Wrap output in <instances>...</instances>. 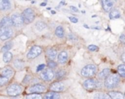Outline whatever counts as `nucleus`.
<instances>
[{"label": "nucleus", "instance_id": "f257e3e1", "mask_svg": "<svg viewBox=\"0 0 125 99\" xmlns=\"http://www.w3.org/2000/svg\"><path fill=\"white\" fill-rule=\"evenodd\" d=\"M120 79L118 75L112 74L108 76L105 81V86L108 89H114L119 84Z\"/></svg>", "mask_w": 125, "mask_h": 99}, {"label": "nucleus", "instance_id": "f03ea898", "mask_svg": "<svg viewBox=\"0 0 125 99\" xmlns=\"http://www.w3.org/2000/svg\"><path fill=\"white\" fill-rule=\"evenodd\" d=\"M97 68L94 65H86L81 70V75L84 77H92L97 73Z\"/></svg>", "mask_w": 125, "mask_h": 99}, {"label": "nucleus", "instance_id": "7ed1b4c3", "mask_svg": "<svg viewBox=\"0 0 125 99\" xmlns=\"http://www.w3.org/2000/svg\"><path fill=\"white\" fill-rule=\"evenodd\" d=\"M21 15L23 17V22L25 24H30V23H31L34 21V17H35L34 11L31 8H27V9L24 10Z\"/></svg>", "mask_w": 125, "mask_h": 99}, {"label": "nucleus", "instance_id": "20e7f679", "mask_svg": "<svg viewBox=\"0 0 125 99\" xmlns=\"http://www.w3.org/2000/svg\"><path fill=\"white\" fill-rule=\"evenodd\" d=\"M22 92V87L18 84H12L7 89V93L10 96H17Z\"/></svg>", "mask_w": 125, "mask_h": 99}, {"label": "nucleus", "instance_id": "39448f33", "mask_svg": "<svg viewBox=\"0 0 125 99\" xmlns=\"http://www.w3.org/2000/svg\"><path fill=\"white\" fill-rule=\"evenodd\" d=\"M41 53H42V49L40 46H32L31 49L29 50L26 57L28 59L31 60V59H34V58L38 57Z\"/></svg>", "mask_w": 125, "mask_h": 99}, {"label": "nucleus", "instance_id": "423d86ee", "mask_svg": "<svg viewBox=\"0 0 125 99\" xmlns=\"http://www.w3.org/2000/svg\"><path fill=\"white\" fill-rule=\"evenodd\" d=\"M83 86H84V87L86 90H94V89H97V87H99V83L95 79H86L84 82Z\"/></svg>", "mask_w": 125, "mask_h": 99}, {"label": "nucleus", "instance_id": "0eeeda50", "mask_svg": "<svg viewBox=\"0 0 125 99\" xmlns=\"http://www.w3.org/2000/svg\"><path fill=\"white\" fill-rule=\"evenodd\" d=\"M12 35V30L7 27L0 28V39L2 40H6L10 38Z\"/></svg>", "mask_w": 125, "mask_h": 99}, {"label": "nucleus", "instance_id": "6e6552de", "mask_svg": "<svg viewBox=\"0 0 125 99\" xmlns=\"http://www.w3.org/2000/svg\"><path fill=\"white\" fill-rule=\"evenodd\" d=\"M10 18L12 21V24L14 26H21L23 23H24L23 17L20 14H13Z\"/></svg>", "mask_w": 125, "mask_h": 99}, {"label": "nucleus", "instance_id": "1a4fd4ad", "mask_svg": "<svg viewBox=\"0 0 125 99\" xmlns=\"http://www.w3.org/2000/svg\"><path fill=\"white\" fill-rule=\"evenodd\" d=\"M29 93H44L45 91V87L43 85H41V84H37V85H34L33 86H31L29 90H28Z\"/></svg>", "mask_w": 125, "mask_h": 99}, {"label": "nucleus", "instance_id": "9d476101", "mask_svg": "<svg viewBox=\"0 0 125 99\" xmlns=\"http://www.w3.org/2000/svg\"><path fill=\"white\" fill-rule=\"evenodd\" d=\"M40 77L45 81H51L54 77V74L52 70L46 69L40 74Z\"/></svg>", "mask_w": 125, "mask_h": 99}, {"label": "nucleus", "instance_id": "9b49d317", "mask_svg": "<svg viewBox=\"0 0 125 99\" xmlns=\"http://www.w3.org/2000/svg\"><path fill=\"white\" fill-rule=\"evenodd\" d=\"M64 88V85L62 82H54L51 85L50 90L53 92H62Z\"/></svg>", "mask_w": 125, "mask_h": 99}, {"label": "nucleus", "instance_id": "f8f14e48", "mask_svg": "<svg viewBox=\"0 0 125 99\" xmlns=\"http://www.w3.org/2000/svg\"><path fill=\"white\" fill-rule=\"evenodd\" d=\"M102 4H103V8L104 9V10L106 12H108L111 10V8L114 6V1H110V0H103L102 1Z\"/></svg>", "mask_w": 125, "mask_h": 99}, {"label": "nucleus", "instance_id": "ddd939ff", "mask_svg": "<svg viewBox=\"0 0 125 99\" xmlns=\"http://www.w3.org/2000/svg\"><path fill=\"white\" fill-rule=\"evenodd\" d=\"M12 25V24L11 18H9V17H4V18H3L2 20L0 22V26L1 27H3V28H4V27L10 28Z\"/></svg>", "mask_w": 125, "mask_h": 99}, {"label": "nucleus", "instance_id": "4468645a", "mask_svg": "<svg viewBox=\"0 0 125 99\" xmlns=\"http://www.w3.org/2000/svg\"><path fill=\"white\" fill-rule=\"evenodd\" d=\"M1 76L5 77L7 79H9V78H10L13 75V71H12V69L11 68L7 67V68H4L1 71Z\"/></svg>", "mask_w": 125, "mask_h": 99}, {"label": "nucleus", "instance_id": "2eb2a0df", "mask_svg": "<svg viewBox=\"0 0 125 99\" xmlns=\"http://www.w3.org/2000/svg\"><path fill=\"white\" fill-rule=\"evenodd\" d=\"M11 8V3L7 0H0V10H7Z\"/></svg>", "mask_w": 125, "mask_h": 99}, {"label": "nucleus", "instance_id": "dca6fc26", "mask_svg": "<svg viewBox=\"0 0 125 99\" xmlns=\"http://www.w3.org/2000/svg\"><path fill=\"white\" fill-rule=\"evenodd\" d=\"M68 58V54L66 51H62L58 56V62L61 64H64L67 62Z\"/></svg>", "mask_w": 125, "mask_h": 99}, {"label": "nucleus", "instance_id": "f3484780", "mask_svg": "<svg viewBox=\"0 0 125 99\" xmlns=\"http://www.w3.org/2000/svg\"><path fill=\"white\" fill-rule=\"evenodd\" d=\"M109 96L111 97V99H125L124 96L119 93V92H116V91H111L108 93Z\"/></svg>", "mask_w": 125, "mask_h": 99}, {"label": "nucleus", "instance_id": "a211bd4d", "mask_svg": "<svg viewBox=\"0 0 125 99\" xmlns=\"http://www.w3.org/2000/svg\"><path fill=\"white\" fill-rule=\"evenodd\" d=\"M46 54L48 57L49 59H51V60H54L57 55V51L56 49H48L46 51Z\"/></svg>", "mask_w": 125, "mask_h": 99}, {"label": "nucleus", "instance_id": "6ab92c4d", "mask_svg": "<svg viewBox=\"0 0 125 99\" xmlns=\"http://www.w3.org/2000/svg\"><path fill=\"white\" fill-rule=\"evenodd\" d=\"M121 16V14L119 12V11L117 9H114L112 10L110 13H109V17L111 19H116V18H119Z\"/></svg>", "mask_w": 125, "mask_h": 99}, {"label": "nucleus", "instance_id": "aec40b11", "mask_svg": "<svg viewBox=\"0 0 125 99\" xmlns=\"http://www.w3.org/2000/svg\"><path fill=\"white\" fill-rule=\"evenodd\" d=\"M45 99H60V96L55 92H49L45 95Z\"/></svg>", "mask_w": 125, "mask_h": 99}, {"label": "nucleus", "instance_id": "412c9836", "mask_svg": "<svg viewBox=\"0 0 125 99\" xmlns=\"http://www.w3.org/2000/svg\"><path fill=\"white\" fill-rule=\"evenodd\" d=\"M55 34L58 37H63L64 35V31L63 27L62 26H57L55 31Z\"/></svg>", "mask_w": 125, "mask_h": 99}, {"label": "nucleus", "instance_id": "4be33fe9", "mask_svg": "<svg viewBox=\"0 0 125 99\" xmlns=\"http://www.w3.org/2000/svg\"><path fill=\"white\" fill-rule=\"evenodd\" d=\"M109 74H110V69H108V68H105V69H103V70L99 74L98 76H99V78H100V79H105V78H107L108 76L109 75Z\"/></svg>", "mask_w": 125, "mask_h": 99}, {"label": "nucleus", "instance_id": "5701e85b", "mask_svg": "<svg viewBox=\"0 0 125 99\" xmlns=\"http://www.w3.org/2000/svg\"><path fill=\"white\" fill-rule=\"evenodd\" d=\"M45 27H46V24L42 21H38L35 24V28L37 29V31H40V32L44 30Z\"/></svg>", "mask_w": 125, "mask_h": 99}, {"label": "nucleus", "instance_id": "b1692460", "mask_svg": "<svg viewBox=\"0 0 125 99\" xmlns=\"http://www.w3.org/2000/svg\"><path fill=\"white\" fill-rule=\"evenodd\" d=\"M12 54L11 52H6L3 55V61L5 62V63H7L9 62H10V60H12Z\"/></svg>", "mask_w": 125, "mask_h": 99}, {"label": "nucleus", "instance_id": "393cba45", "mask_svg": "<svg viewBox=\"0 0 125 99\" xmlns=\"http://www.w3.org/2000/svg\"><path fill=\"white\" fill-rule=\"evenodd\" d=\"M12 46V43L11 42H8V43H5V44L4 45V46L2 47V49H1V51H2V52H4V53L8 52V51H9L10 49H11Z\"/></svg>", "mask_w": 125, "mask_h": 99}, {"label": "nucleus", "instance_id": "a878e982", "mask_svg": "<svg viewBox=\"0 0 125 99\" xmlns=\"http://www.w3.org/2000/svg\"><path fill=\"white\" fill-rule=\"evenodd\" d=\"M94 99H109V97L108 95L103 93H98L94 95Z\"/></svg>", "mask_w": 125, "mask_h": 99}, {"label": "nucleus", "instance_id": "bb28decb", "mask_svg": "<svg viewBox=\"0 0 125 99\" xmlns=\"http://www.w3.org/2000/svg\"><path fill=\"white\" fill-rule=\"evenodd\" d=\"M119 75L122 77H125V65H121L117 68Z\"/></svg>", "mask_w": 125, "mask_h": 99}, {"label": "nucleus", "instance_id": "cd10ccee", "mask_svg": "<svg viewBox=\"0 0 125 99\" xmlns=\"http://www.w3.org/2000/svg\"><path fill=\"white\" fill-rule=\"evenodd\" d=\"M14 65L17 69H21L23 67V62L20 60H16L14 62Z\"/></svg>", "mask_w": 125, "mask_h": 99}, {"label": "nucleus", "instance_id": "c85d7f7f", "mask_svg": "<svg viewBox=\"0 0 125 99\" xmlns=\"http://www.w3.org/2000/svg\"><path fill=\"white\" fill-rule=\"evenodd\" d=\"M26 99H42V97L40 94H29L26 96Z\"/></svg>", "mask_w": 125, "mask_h": 99}, {"label": "nucleus", "instance_id": "c756f323", "mask_svg": "<svg viewBox=\"0 0 125 99\" xmlns=\"http://www.w3.org/2000/svg\"><path fill=\"white\" fill-rule=\"evenodd\" d=\"M65 74H66V72H65L64 71L61 70V71H58V72L56 73V79H62V78L65 76Z\"/></svg>", "mask_w": 125, "mask_h": 99}, {"label": "nucleus", "instance_id": "7c9ffc66", "mask_svg": "<svg viewBox=\"0 0 125 99\" xmlns=\"http://www.w3.org/2000/svg\"><path fill=\"white\" fill-rule=\"evenodd\" d=\"M7 82H8V79L3 77V76H0V86L5 85Z\"/></svg>", "mask_w": 125, "mask_h": 99}, {"label": "nucleus", "instance_id": "2f4dec72", "mask_svg": "<svg viewBox=\"0 0 125 99\" xmlns=\"http://www.w3.org/2000/svg\"><path fill=\"white\" fill-rule=\"evenodd\" d=\"M48 67L51 68H54L56 67L57 64H56L55 62H53V60H51V61H49V62H48Z\"/></svg>", "mask_w": 125, "mask_h": 99}, {"label": "nucleus", "instance_id": "473e14b6", "mask_svg": "<svg viewBox=\"0 0 125 99\" xmlns=\"http://www.w3.org/2000/svg\"><path fill=\"white\" fill-rule=\"evenodd\" d=\"M88 49H89V50H90L92 51H94L98 50V47L95 45H89Z\"/></svg>", "mask_w": 125, "mask_h": 99}, {"label": "nucleus", "instance_id": "72a5a7b5", "mask_svg": "<svg viewBox=\"0 0 125 99\" xmlns=\"http://www.w3.org/2000/svg\"><path fill=\"white\" fill-rule=\"evenodd\" d=\"M45 65L44 64H41V65H38V67L37 68V72H39V71H42V70H43L44 69V68H45Z\"/></svg>", "mask_w": 125, "mask_h": 99}, {"label": "nucleus", "instance_id": "f704fd0d", "mask_svg": "<svg viewBox=\"0 0 125 99\" xmlns=\"http://www.w3.org/2000/svg\"><path fill=\"white\" fill-rule=\"evenodd\" d=\"M69 19L70 20V21L71 22H73V23H74V24H75V23H77L78 22V18H76L75 17H69Z\"/></svg>", "mask_w": 125, "mask_h": 99}, {"label": "nucleus", "instance_id": "c9c22d12", "mask_svg": "<svg viewBox=\"0 0 125 99\" xmlns=\"http://www.w3.org/2000/svg\"><path fill=\"white\" fill-rule=\"evenodd\" d=\"M119 39H120V40L122 41V42H125V35H122L121 36H120V37H119Z\"/></svg>", "mask_w": 125, "mask_h": 99}, {"label": "nucleus", "instance_id": "e433bc0d", "mask_svg": "<svg viewBox=\"0 0 125 99\" xmlns=\"http://www.w3.org/2000/svg\"><path fill=\"white\" fill-rule=\"evenodd\" d=\"M70 9H71L72 10H73L74 12H78V8H76L75 7L71 6V7H70Z\"/></svg>", "mask_w": 125, "mask_h": 99}, {"label": "nucleus", "instance_id": "4c0bfd02", "mask_svg": "<svg viewBox=\"0 0 125 99\" xmlns=\"http://www.w3.org/2000/svg\"><path fill=\"white\" fill-rule=\"evenodd\" d=\"M122 61L125 63V52L122 55Z\"/></svg>", "mask_w": 125, "mask_h": 99}, {"label": "nucleus", "instance_id": "58836bf2", "mask_svg": "<svg viewBox=\"0 0 125 99\" xmlns=\"http://www.w3.org/2000/svg\"><path fill=\"white\" fill-rule=\"evenodd\" d=\"M45 4H46V3H42L40 5H41V6H45Z\"/></svg>", "mask_w": 125, "mask_h": 99}, {"label": "nucleus", "instance_id": "ea45409f", "mask_svg": "<svg viewBox=\"0 0 125 99\" xmlns=\"http://www.w3.org/2000/svg\"><path fill=\"white\" fill-rule=\"evenodd\" d=\"M51 13H53V14H54V13H56V12H54L53 10H52V11H51Z\"/></svg>", "mask_w": 125, "mask_h": 99}]
</instances>
